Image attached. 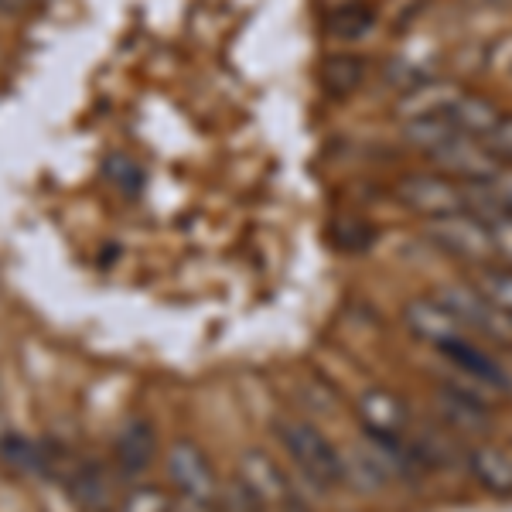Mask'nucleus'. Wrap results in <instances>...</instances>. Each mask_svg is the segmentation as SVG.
Here are the masks:
<instances>
[{"instance_id":"obj_9","label":"nucleus","mask_w":512,"mask_h":512,"mask_svg":"<svg viewBox=\"0 0 512 512\" xmlns=\"http://www.w3.org/2000/svg\"><path fill=\"white\" fill-rule=\"evenodd\" d=\"M431 158L441 164L448 175L461 178V185H472V181H489L495 171L502 168L499 161L489 154V147L482 140H472L465 134H454L441 151H434Z\"/></svg>"},{"instance_id":"obj_26","label":"nucleus","mask_w":512,"mask_h":512,"mask_svg":"<svg viewBox=\"0 0 512 512\" xmlns=\"http://www.w3.org/2000/svg\"><path fill=\"white\" fill-rule=\"evenodd\" d=\"M301 396H304V400H308L315 410H321V414H332V410H335V396H332V390H328L325 383H304Z\"/></svg>"},{"instance_id":"obj_4","label":"nucleus","mask_w":512,"mask_h":512,"mask_svg":"<svg viewBox=\"0 0 512 512\" xmlns=\"http://www.w3.org/2000/svg\"><path fill=\"white\" fill-rule=\"evenodd\" d=\"M396 198L427 222L465 212V185L444 175H431V171H417V175L403 178L396 185Z\"/></svg>"},{"instance_id":"obj_8","label":"nucleus","mask_w":512,"mask_h":512,"mask_svg":"<svg viewBox=\"0 0 512 512\" xmlns=\"http://www.w3.org/2000/svg\"><path fill=\"white\" fill-rule=\"evenodd\" d=\"M437 297L448 304L454 311V318H458L468 332L489 335L495 342H512V318L502 315L495 304L485 301L475 287H441Z\"/></svg>"},{"instance_id":"obj_6","label":"nucleus","mask_w":512,"mask_h":512,"mask_svg":"<svg viewBox=\"0 0 512 512\" xmlns=\"http://www.w3.org/2000/svg\"><path fill=\"white\" fill-rule=\"evenodd\" d=\"M164 472L175 495H188V499H209L219 502V478L212 472L209 458L192 441H175L164 454Z\"/></svg>"},{"instance_id":"obj_25","label":"nucleus","mask_w":512,"mask_h":512,"mask_svg":"<svg viewBox=\"0 0 512 512\" xmlns=\"http://www.w3.org/2000/svg\"><path fill=\"white\" fill-rule=\"evenodd\" d=\"M106 171H110V181H117L127 192H137L140 188V168L130 158H110Z\"/></svg>"},{"instance_id":"obj_29","label":"nucleus","mask_w":512,"mask_h":512,"mask_svg":"<svg viewBox=\"0 0 512 512\" xmlns=\"http://www.w3.org/2000/svg\"><path fill=\"white\" fill-rule=\"evenodd\" d=\"M4 434H7V427H4V417H0V441H4Z\"/></svg>"},{"instance_id":"obj_13","label":"nucleus","mask_w":512,"mask_h":512,"mask_svg":"<svg viewBox=\"0 0 512 512\" xmlns=\"http://www.w3.org/2000/svg\"><path fill=\"white\" fill-rule=\"evenodd\" d=\"M437 417H441L444 431L454 437H482L489 434V407L478 400H468L451 386L437 390Z\"/></svg>"},{"instance_id":"obj_17","label":"nucleus","mask_w":512,"mask_h":512,"mask_svg":"<svg viewBox=\"0 0 512 512\" xmlns=\"http://www.w3.org/2000/svg\"><path fill=\"white\" fill-rule=\"evenodd\" d=\"M0 465H7L11 472H18V475L45 472L48 448H41V444H35L31 437L4 434V441H0Z\"/></svg>"},{"instance_id":"obj_19","label":"nucleus","mask_w":512,"mask_h":512,"mask_svg":"<svg viewBox=\"0 0 512 512\" xmlns=\"http://www.w3.org/2000/svg\"><path fill=\"white\" fill-rule=\"evenodd\" d=\"M472 287L485 297L489 304L512 318V267L506 263H489V267H475Z\"/></svg>"},{"instance_id":"obj_20","label":"nucleus","mask_w":512,"mask_h":512,"mask_svg":"<svg viewBox=\"0 0 512 512\" xmlns=\"http://www.w3.org/2000/svg\"><path fill=\"white\" fill-rule=\"evenodd\" d=\"M454 134H458V130H454L451 117H427V120L403 123V140H410L417 151H427V154L441 151Z\"/></svg>"},{"instance_id":"obj_10","label":"nucleus","mask_w":512,"mask_h":512,"mask_svg":"<svg viewBox=\"0 0 512 512\" xmlns=\"http://www.w3.org/2000/svg\"><path fill=\"white\" fill-rule=\"evenodd\" d=\"M69 499L82 512H113L120 506L117 482H113L110 468L99 461H82L69 475Z\"/></svg>"},{"instance_id":"obj_1","label":"nucleus","mask_w":512,"mask_h":512,"mask_svg":"<svg viewBox=\"0 0 512 512\" xmlns=\"http://www.w3.org/2000/svg\"><path fill=\"white\" fill-rule=\"evenodd\" d=\"M274 431H277L280 448H284L291 465L301 472L304 482H311L315 489H335V485H342V461H338V451L315 424H308V420H301V417H280L274 424Z\"/></svg>"},{"instance_id":"obj_3","label":"nucleus","mask_w":512,"mask_h":512,"mask_svg":"<svg viewBox=\"0 0 512 512\" xmlns=\"http://www.w3.org/2000/svg\"><path fill=\"white\" fill-rule=\"evenodd\" d=\"M427 239L448 256L472 267H489L495 260V239L489 222H482L472 212H454V216L427 222Z\"/></svg>"},{"instance_id":"obj_14","label":"nucleus","mask_w":512,"mask_h":512,"mask_svg":"<svg viewBox=\"0 0 512 512\" xmlns=\"http://www.w3.org/2000/svg\"><path fill=\"white\" fill-rule=\"evenodd\" d=\"M468 472L489 495H512V451L502 444H478L468 451Z\"/></svg>"},{"instance_id":"obj_21","label":"nucleus","mask_w":512,"mask_h":512,"mask_svg":"<svg viewBox=\"0 0 512 512\" xmlns=\"http://www.w3.org/2000/svg\"><path fill=\"white\" fill-rule=\"evenodd\" d=\"M373 11L366 4H345V7H335L332 18H328V31L335 38H345V41H359L369 35L373 28Z\"/></svg>"},{"instance_id":"obj_28","label":"nucleus","mask_w":512,"mask_h":512,"mask_svg":"<svg viewBox=\"0 0 512 512\" xmlns=\"http://www.w3.org/2000/svg\"><path fill=\"white\" fill-rule=\"evenodd\" d=\"M28 7H31V0H0V14H4V18H14V14L28 11Z\"/></svg>"},{"instance_id":"obj_30","label":"nucleus","mask_w":512,"mask_h":512,"mask_svg":"<svg viewBox=\"0 0 512 512\" xmlns=\"http://www.w3.org/2000/svg\"><path fill=\"white\" fill-rule=\"evenodd\" d=\"M485 4H495V0H485Z\"/></svg>"},{"instance_id":"obj_12","label":"nucleus","mask_w":512,"mask_h":512,"mask_svg":"<svg viewBox=\"0 0 512 512\" xmlns=\"http://www.w3.org/2000/svg\"><path fill=\"white\" fill-rule=\"evenodd\" d=\"M154 454H158V434L147 420H130L123 424V431L113 441V461H117V472L127 478H137L151 468Z\"/></svg>"},{"instance_id":"obj_27","label":"nucleus","mask_w":512,"mask_h":512,"mask_svg":"<svg viewBox=\"0 0 512 512\" xmlns=\"http://www.w3.org/2000/svg\"><path fill=\"white\" fill-rule=\"evenodd\" d=\"M489 188L499 195V202L506 205V212H512V164H502L499 171L489 178Z\"/></svg>"},{"instance_id":"obj_11","label":"nucleus","mask_w":512,"mask_h":512,"mask_svg":"<svg viewBox=\"0 0 512 512\" xmlns=\"http://www.w3.org/2000/svg\"><path fill=\"white\" fill-rule=\"evenodd\" d=\"M461 96L465 93H461V86H454V82L427 79V82H420V86L407 89V93H400V99H396V117H400V123L448 117Z\"/></svg>"},{"instance_id":"obj_2","label":"nucleus","mask_w":512,"mask_h":512,"mask_svg":"<svg viewBox=\"0 0 512 512\" xmlns=\"http://www.w3.org/2000/svg\"><path fill=\"white\" fill-rule=\"evenodd\" d=\"M236 478L250 492L256 512H304L291 485V475L277 465L274 454H267L263 448H250L239 454Z\"/></svg>"},{"instance_id":"obj_24","label":"nucleus","mask_w":512,"mask_h":512,"mask_svg":"<svg viewBox=\"0 0 512 512\" xmlns=\"http://www.w3.org/2000/svg\"><path fill=\"white\" fill-rule=\"evenodd\" d=\"M489 229H492V239H495V256H502L506 267H512V212L489 222Z\"/></svg>"},{"instance_id":"obj_7","label":"nucleus","mask_w":512,"mask_h":512,"mask_svg":"<svg viewBox=\"0 0 512 512\" xmlns=\"http://www.w3.org/2000/svg\"><path fill=\"white\" fill-rule=\"evenodd\" d=\"M355 414L366 437L383 444H403L410 437V414L390 390H362L355 400Z\"/></svg>"},{"instance_id":"obj_15","label":"nucleus","mask_w":512,"mask_h":512,"mask_svg":"<svg viewBox=\"0 0 512 512\" xmlns=\"http://www.w3.org/2000/svg\"><path fill=\"white\" fill-rule=\"evenodd\" d=\"M451 123H454V130L458 134H465V137H472V140H489L495 134V127H499L502 120H506V113L499 110V106L492 103V99H485V96H472V93H465L454 103V110L448 113Z\"/></svg>"},{"instance_id":"obj_5","label":"nucleus","mask_w":512,"mask_h":512,"mask_svg":"<svg viewBox=\"0 0 512 512\" xmlns=\"http://www.w3.org/2000/svg\"><path fill=\"white\" fill-rule=\"evenodd\" d=\"M403 325H407V332L414 338L434 345V349H441V352L468 342V328L454 318V311L437 294L414 297V301L403 304Z\"/></svg>"},{"instance_id":"obj_16","label":"nucleus","mask_w":512,"mask_h":512,"mask_svg":"<svg viewBox=\"0 0 512 512\" xmlns=\"http://www.w3.org/2000/svg\"><path fill=\"white\" fill-rule=\"evenodd\" d=\"M444 355L454 362V369H458V373H465L472 379H482V383H489L492 390L502 393L509 386V379L499 369V362H495L492 355H485L482 345H475L472 338H468V342H461V345H454V349H448Z\"/></svg>"},{"instance_id":"obj_18","label":"nucleus","mask_w":512,"mask_h":512,"mask_svg":"<svg viewBox=\"0 0 512 512\" xmlns=\"http://www.w3.org/2000/svg\"><path fill=\"white\" fill-rule=\"evenodd\" d=\"M366 82V65L355 55H328L321 65V86L332 96H349Z\"/></svg>"},{"instance_id":"obj_22","label":"nucleus","mask_w":512,"mask_h":512,"mask_svg":"<svg viewBox=\"0 0 512 512\" xmlns=\"http://www.w3.org/2000/svg\"><path fill=\"white\" fill-rule=\"evenodd\" d=\"M175 509V495L161 485H134L127 495H120L117 512H171Z\"/></svg>"},{"instance_id":"obj_23","label":"nucleus","mask_w":512,"mask_h":512,"mask_svg":"<svg viewBox=\"0 0 512 512\" xmlns=\"http://www.w3.org/2000/svg\"><path fill=\"white\" fill-rule=\"evenodd\" d=\"M485 147H489V154L499 164H512V117H506L495 127V134L485 140Z\"/></svg>"}]
</instances>
